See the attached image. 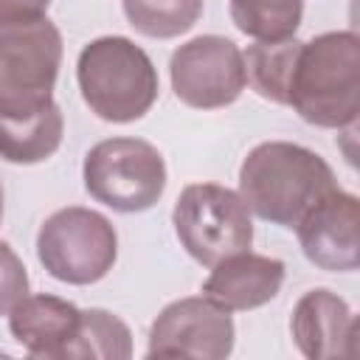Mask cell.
I'll return each instance as SVG.
<instances>
[{
	"label": "cell",
	"mask_w": 360,
	"mask_h": 360,
	"mask_svg": "<svg viewBox=\"0 0 360 360\" xmlns=\"http://www.w3.org/2000/svg\"><path fill=\"white\" fill-rule=\"evenodd\" d=\"M335 188L338 183L329 163L318 152L290 141L259 143L239 169V197L248 211L281 228H295L301 217Z\"/></svg>",
	"instance_id": "6da1fadb"
},
{
	"label": "cell",
	"mask_w": 360,
	"mask_h": 360,
	"mask_svg": "<svg viewBox=\"0 0 360 360\" xmlns=\"http://www.w3.org/2000/svg\"><path fill=\"white\" fill-rule=\"evenodd\" d=\"M287 104L312 127H352L360 112V37L326 31L301 42Z\"/></svg>",
	"instance_id": "7a4b0ae2"
},
{
	"label": "cell",
	"mask_w": 360,
	"mask_h": 360,
	"mask_svg": "<svg viewBox=\"0 0 360 360\" xmlns=\"http://www.w3.org/2000/svg\"><path fill=\"white\" fill-rule=\"evenodd\" d=\"M76 79L84 104L112 124L143 118L158 98V70L146 51L127 37L87 42L76 62Z\"/></svg>",
	"instance_id": "3957f363"
},
{
	"label": "cell",
	"mask_w": 360,
	"mask_h": 360,
	"mask_svg": "<svg viewBox=\"0 0 360 360\" xmlns=\"http://www.w3.org/2000/svg\"><path fill=\"white\" fill-rule=\"evenodd\" d=\"M62 34L48 20L0 22V115L25 118L53 101Z\"/></svg>",
	"instance_id": "277c9868"
},
{
	"label": "cell",
	"mask_w": 360,
	"mask_h": 360,
	"mask_svg": "<svg viewBox=\"0 0 360 360\" xmlns=\"http://www.w3.org/2000/svg\"><path fill=\"white\" fill-rule=\"evenodd\" d=\"M37 256L56 281L96 284L115 264L118 236L104 214L70 205L42 222L37 233Z\"/></svg>",
	"instance_id": "5b68a950"
},
{
	"label": "cell",
	"mask_w": 360,
	"mask_h": 360,
	"mask_svg": "<svg viewBox=\"0 0 360 360\" xmlns=\"http://www.w3.org/2000/svg\"><path fill=\"white\" fill-rule=\"evenodd\" d=\"M172 222L186 253L208 267L253 245V219L245 200L217 183L186 186L174 202Z\"/></svg>",
	"instance_id": "8992f818"
},
{
	"label": "cell",
	"mask_w": 360,
	"mask_h": 360,
	"mask_svg": "<svg viewBox=\"0 0 360 360\" xmlns=\"http://www.w3.org/2000/svg\"><path fill=\"white\" fill-rule=\"evenodd\" d=\"M84 188L121 214L152 208L166 188L163 155L141 138H107L84 158Z\"/></svg>",
	"instance_id": "52a82bcc"
},
{
	"label": "cell",
	"mask_w": 360,
	"mask_h": 360,
	"mask_svg": "<svg viewBox=\"0 0 360 360\" xmlns=\"http://www.w3.org/2000/svg\"><path fill=\"white\" fill-rule=\"evenodd\" d=\"M174 96L194 110H217L233 104L248 79L236 42L219 34L194 37L172 53L169 62Z\"/></svg>",
	"instance_id": "ba28073f"
},
{
	"label": "cell",
	"mask_w": 360,
	"mask_h": 360,
	"mask_svg": "<svg viewBox=\"0 0 360 360\" xmlns=\"http://www.w3.org/2000/svg\"><path fill=\"white\" fill-rule=\"evenodd\" d=\"M233 349V318L205 295H188L160 309L149 329V357L222 360Z\"/></svg>",
	"instance_id": "9c48e42d"
},
{
	"label": "cell",
	"mask_w": 360,
	"mask_h": 360,
	"mask_svg": "<svg viewBox=\"0 0 360 360\" xmlns=\"http://www.w3.org/2000/svg\"><path fill=\"white\" fill-rule=\"evenodd\" d=\"M360 202L354 194L335 188L321 197L295 225L304 256L329 273H352L360 262L357 245Z\"/></svg>",
	"instance_id": "30bf717a"
},
{
	"label": "cell",
	"mask_w": 360,
	"mask_h": 360,
	"mask_svg": "<svg viewBox=\"0 0 360 360\" xmlns=\"http://www.w3.org/2000/svg\"><path fill=\"white\" fill-rule=\"evenodd\" d=\"M290 332L298 352L309 360L354 357L357 354V321L349 304L332 290H309L298 298Z\"/></svg>",
	"instance_id": "8fae6325"
},
{
	"label": "cell",
	"mask_w": 360,
	"mask_h": 360,
	"mask_svg": "<svg viewBox=\"0 0 360 360\" xmlns=\"http://www.w3.org/2000/svg\"><path fill=\"white\" fill-rule=\"evenodd\" d=\"M211 267L214 270L205 278L202 292L228 312L256 309L273 301L284 284V262L250 250L231 253Z\"/></svg>",
	"instance_id": "7c38bea8"
},
{
	"label": "cell",
	"mask_w": 360,
	"mask_h": 360,
	"mask_svg": "<svg viewBox=\"0 0 360 360\" xmlns=\"http://www.w3.org/2000/svg\"><path fill=\"white\" fill-rule=\"evenodd\" d=\"M79 312L70 301L59 295H25L8 312V329L14 340L34 357H62L70 343Z\"/></svg>",
	"instance_id": "4fadbf2b"
},
{
	"label": "cell",
	"mask_w": 360,
	"mask_h": 360,
	"mask_svg": "<svg viewBox=\"0 0 360 360\" xmlns=\"http://www.w3.org/2000/svg\"><path fill=\"white\" fill-rule=\"evenodd\" d=\"M62 132H65V121L53 101L25 118L0 115V158L22 166L42 163L59 149Z\"/></svg>",
	"instance_id": "5bb4252c"
},
{
	"label": "cell",
	"mask_w": 360,
	"mask_h": 360,
	"mask_svg": "<svg viewBox=\"0 0 360 360\" xmlns=\"http://www.w3.org/2000/svg\"><path fill=\"white\" fill-rule=\"evenodd\" d=\"M301 42L295 37L287 39H256V45H250L242 59H245V79L250 82V87L273 101V104H287L290 98V79H292V68L298 59Z\"/></svg>",
	"instance_id": "9a60e30c"
},
{
	"label": "cell",
	"mask_w": 360,
	"mask_h": 360,
	"mask_svg": "<svg viewBox=\"0 0 360 360\" xmlns=\"http://www.w3.org/2000/svg\"><path fill=\"white\" fill-rule=\"evenodd\" d=\"M132 354L129 326L107 309H82L76 332L62 357L70 360H127Z\"/></svg>",
	"instance_id": "2e32d148"
},
{
	"label": "cell",
	"mask_w": 360,
	"mask_h": 360,
	"mask_svg": "<svg viewBox=\"0 0 360 360\" xmlns=\"http://www.w3.org/2000/svg\"><path fill=\"white\" fill-rule=\"evenodd\" d=\"M233 25L253 39H287L301 25L304 0H228Z\"/></svg>",
	"instance_id": "e0dca14e"
},
{
	"label": "cell",
	"mask_w": 360,
	"mask_h": 360,
	"mask_svg": "<svg viewBox=\"0 0 360 360\" xmlns=\"http://www.w3.org/2000/svg\"><path fill=\"white\" fill-rule=\"evenodd\" d=\"M129 25L152 39H172L194 28L202 0H121Z\"/></svg>",
	"instance_id": "ac0fdd59"
},
{
	"label": "cell",
	"mask_w": 360,
	"mask_h": 360,
	"mask_svg": "<svg viewBox=\"0 0 360 360\" xmlns=\"http://www.w3.org/2000/svg\"><path fill=\"white\" fill-rule=\"evenodd\" d=\"M28 295V273L20 256L0 242V315H8Z\"/></svg>",
	"instance_id": "d6986e66"
},
{
	"label": "cell",
	"mask_w": 360,
	"mask_h": 360,
	"mask_svg": "<svg viewBox=\"0 0 360 360\" xmlns=\"http://www.w3.org/2000/svg\"><path fill=\"white\" fill-rule=\"evenodd\" d=\"M51 0H0V22H25L45 17Z\"/></svg>",
	"instance_id": "ffe728a7"
},
{
	"label": "cell",
	"mask_w": 360,
	"mask_h": 360,
	"mask_svg": "<svg viewBox=\"0 0 360 360\" xmlns=\"http://www.w3.org/2000/svg\"><path fill=\"white\" fill-rule=\"evenodd\" d=\"M0 219H3V186H0Z\"/></svg>",
	"instance_id": "44dd1931"
}]
</instances>
